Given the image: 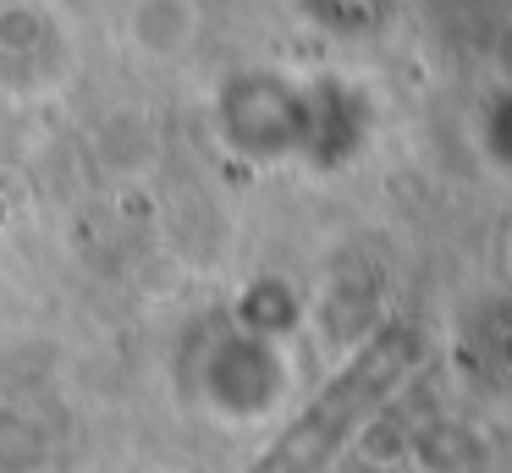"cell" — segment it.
<instances>
[{
    "label": "cell",
    "mask_w": 512,
    "mask_h": 473,
    "mask_svg": "<svg viewBox=\"0 0 512 473\" xmlns=\"http://www.w3.org/2000/svg\"><path fill=\"white\" fill-rule=\"evenodd\" d=\"M397 369H402V341H386L369 363H353V369H347L248 473H320L325 462L342 451V440L375 413V402L391 391Z\"/></svg>",
    "instance_id": "cell-1"
}]
</instances>
